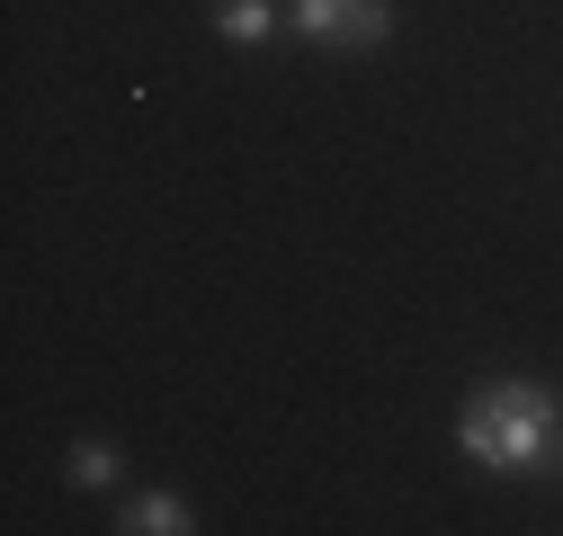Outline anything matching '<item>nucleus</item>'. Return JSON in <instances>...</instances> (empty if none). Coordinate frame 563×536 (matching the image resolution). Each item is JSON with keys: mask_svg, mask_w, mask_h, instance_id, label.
<instances>
[{"mask_svg": "<svg viewBox=\"0 0 563 536\" xmlns=\"http://www.w3.org/2000/svg\"><path fill=\"white\" fill-rule=\"evenodd\" d=\"M456 447H465L474 474H501V483L537 474V465H554V447H563V393H545L528 376H501V384L465 393Z\"/></svg>", "mask_w": 563, "mask_h": 536, "instance_id": "f257e3e1", "label": "nucleus"}, {"mask_svg": "<svg viewBox=\"0 0 563 536\" xmlns=\"http://www.w3.org/2000/svg\"><path fill=\"white\" fill-rule=\"evenodd\" d=\"M63 474H73L81 492H108V483L125 474V456H117L108 438H73V456H63Z\"/></svg>", "mask_w": 563, "mask_h": 536, "instance_id": "39448f33", "label": "nucleus"}, {"mask_svg": "<svg viewBox=\"0 0 563 536\" xmlns=\"http://www.w3.org/2000/svg\"><path fill=\"white\" fill-rule=\"evenodd\" d=\"M554 465H563V447H554Z\"/></svg>", "mask_w": 563, "mask_h": 536, "instance_id": "423d86ee", "label": "nucleus"}, {"mask_svg": "<svg viewBox=\"0 0 563 536\" xmlns=\"http://www.w3.org/2000/svg\"><path fill=\"white\" fill-rule=\"evenodd\" d=\"M287 27L322 54H376L394 45V0H287Z\"/></svg>", "mask_w": 563, "mask_h": 536, "instance_id": "f03ea898", "label": "nucleus"}, {"mask_svg": "<svg viewBox=\"0 0 563 536\" xmlns=\"http://www.w3.org/2000/svg\"><path fill=\"white\" fill-rule=\"evenodd\" d=\"M117 527H125V536H188L197 518H188L179 492H125V501H117Z\"/></svg>", "mask_w": 563, "mask_h": 536, "instance_id": "20e7f679", "label": "nucleus"}, {"mask_svg": "<svg viewBox=\"0 0 563 536\" xmlns=\"http://www.w3.org/2000/svg\"><path fill=\"white\" fill-rule=\"evenodd\" d=\"M206 19H216V36L224 45H277V27H287V10H277V0H206Z\"/></svg>", "mask_w": 563, "mask_h": 536, "instance_id": "7ed1b4c3", "label": "nucleus"}]
</instances>
